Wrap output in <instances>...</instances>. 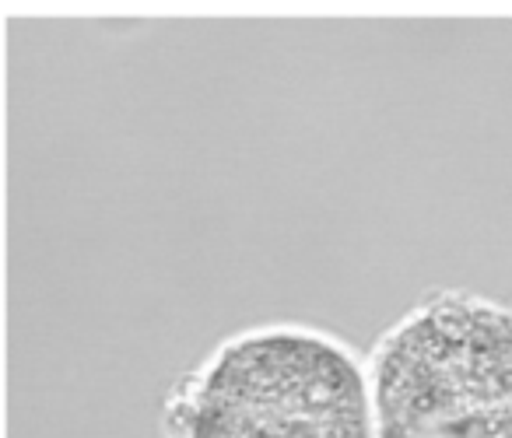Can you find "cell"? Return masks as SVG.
Returning a JSON list of instances; mask_svg holds the SVG:
<instances>
[{"label": "cell", "instance_id": "cell-1", "mask_svg": "<svg viewBox=\"0 0 512 438\" xmlns=\"http://www.w3.org/2000/svg\"><path fill=\"white\" fill-rule=\"evenodd\" d=\"M376 438H512V309L435 298L379 344Z\"/></svg>", "mask_w": 512, "mask_h": 438}, {"label": "cell", "instance_id": "cell-2", "mask_svg": "<svg viewBox=\"0 0 512 438\" xmlns=\"http://www.w3.org/2000/svg\"><path fill=\"white\" fill-rule=\"evenodd\" d=\"M183 438H376L372 389L330 337L267 326L225 344L179 407Z\"/></svg>", "mask_w": 512, "mask_h": 438}]
</instances>
